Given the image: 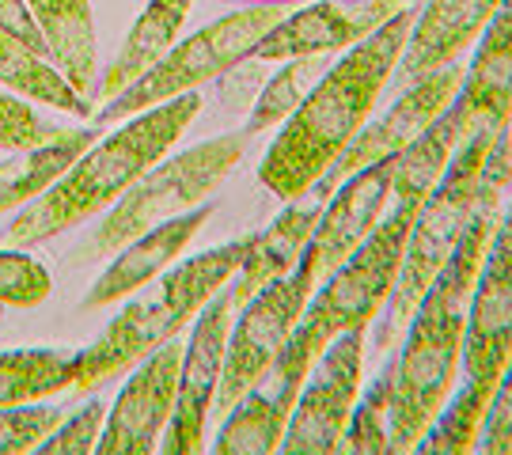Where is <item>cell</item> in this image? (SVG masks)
Wrapping results in <instances>:
<instances>
[{
	"label": "cell",
	"mask_w": 512,
	"mask_h": 455,
	"mask_svg": "<svg viewBox=\"0 0 512 455\" xmlns=\"http://www.w3.org/2000/svg\"><path fill=\"white\" fill-rule=\"evenodd\" d=\"M0 31L8 38H16L19 46H27L31 54L54 61L50 57V42H46L42 27H38L35 12L27 8V0H0Z\"/></svg>",
	"instance_id": "obj_32"
},
{
	"label": "cell",
	"mask_w": 512,
	"mask_h": 455,
	"mask_svg": "<svg viewBox=\"0 0 512 455\" xmlns=\"http://www.w3.org/2000/svg\"><path fill=\"white\" fill-rule=\"evenodd\" d=\"M80 349H8L0 353V410L73 391Z\"/></svg>",
	"instance_id": "obj_23"
},
{
	"label": "cell",
	"mask_w": 512,
	"mask_h": 455,
	"mask_svg": "<svg viewBox=\"0 0 512 455\" xmlns=\"http://www.w3.org/2000/svg\"><path fill=\"white\" fill-rule=\"evenodd\" d=\"M512 353V213L497 224L490 251L482 258L471 308H467V330H463V387L459 395L490 410L497 380L505 372Z\"/></svg>",
	"instance_id": "obj_9"
},
{
	"label": "cell",
	"mask_w": 512,
	"mask_h": 455,
	"mask_svg": "<svg viewBox=\"0 0 512 455\" xmlns=\"http://www.w3.org/2000/svg\"><path fill=\"white\" fill-rule=\"evenodd\" d=\"M512 182V133L501 137L490 152V186L475 209L467 232L459 236L456 251L440 266L433 285L425 289L403 330V346L391 357L395 387H391V437L387 452H414L425 429L433 425L444 402L456 391V372L463 361V330L467 308L475 292L482 258L490 251L497 224H501V194Z\"/></svg>",
	"instance_id": "obj_1"
},
{
	"label": "cell",
	"mask_w": 512,
	"mask_h": 455,
	"mask_svg": "<svg viewBox=\"0 0 512 455\" xmlns=\"http://www.w3.org/2000/svg\"><path fill=\"white\" fill-rule=\"evenodd\" d=\"M247 141H251L247 133H228V137H213L205 145L186 148L179 156L148 167L145 175L110 205L107 217L99 220V228L76 255L84 262L114 258L126 243L145 236L148 228L205 205L220 190V182L232 175L239 156L247 152Z\"/></svg>",
	"instance_id": "obj_6"
},
{
	"label": "cell",
	"mask_w": 512,
	"mask_h": 455,
	"mask_svg": "<svg viewBox=\"0 0 512 455\" xmlns=\"http://www.w3.org/2000/svg\"><path fill=\"white\" fill-rule=\"evenodd\" d=\"M418 8L421 4H403L380 31L349 46L308 91V99L281 122V133L266 148L258 167V179L266 190H274V198L285 205L308 198L311 186L327 175L330 164L361 133L384 84L395 76Z\"/></svg>",
	"instance_id": "obj_2"
},
{
	"label": "cell",
	"mask_w": 512,
	"mask_h": 455,
	"mask_svg": "<svg viewBox=\"0 0 512 455\" xmlns=\"http://www.w3.org/2000/svg\"><path fill=\"white\" fill-rule=\"evenodd\" d=\"M190 4L194 0H148V8L129 27L126 42L118 46V54H114L99 88H95V95L103 103H110L129 84H137L141 76L152 73L171 54V46H175V38H179L186 16H190Z\"/></svg>",
	"instance_id": "obj_20"
},
{
	"label": "cell",
	"mask_w": 512,
	"mask_h": 455,
	"mask_svg": "<svg viewBox=\"0 0 512 455\" xmlns=\"http://www.w3.org/2000/svg\"><path fill=\"white\" fill-rule=\"evenodd\" d=\"M399 8L403 0H311L277 19L255 42L251 57L277 65L304 54H346L349 46L380 31Z\"/></svg>",
	"instance_id": "obj_14"
},
{
	"label": "cell",
	"mask_w": 512,
	"mask_h": 455,
	"mask_svg": "<svg viewBox=\"0 0 512 455\" xmlns=\"http://www.w3.org/2000/svg\"><path fill=\"white\" fill-rule=\"evenodd\" d=\"M509 137V133H501ZM494 133H471L463 137L459 148L452 152V160L444 167V175L437 179V186L429 190V198L421 201L410 239H406V255L399 281L387 296L384 311L376 315V357H387L391 349L399 346L406 323L414 308L421 304L425 289L433 285V277L440 273V266L448 262V255L456 251L459 236L467 232V224L475 217V209L486 198L490 186V152L501 141Z\"/></svg>",
	"instance_id": "obj_5"
},
{
	"label": "cell",
	"mask_w": 512,
	"mask_h": 455,
	"mask_svg": "<svg viewBox=\"0 0 512 455\" xmlns=\"http://www.w3.org/2000/svg\"><path fill=\"white\" fill-rule=\"evenodd\" d=\"M198 110H202V95L186 91L160 107L133 114L126 126L118 122L114 133L99 137L92 148H84L73 164L65 167L61 179L50 182L35 201H27V209L16 213L12 224L0 232V243L4 247H38V243L110 209L148 167L164 160V152L183 137L186 126L198 118Z\"/></svg>",
	"instance_id": "obj_3"
},
{
	"label": "cell",
	"mask_w": 512,
	"mask_h": 455,
	"mask_svg": "<svg viewBox=\"0 0 512 455\" xmlns=\"http://www.w3.org/2000/svg\"><path fill=\"white\" fill-rule=\"evenodd\" d=\"M281 16H285V8H277V4H243L232 16L217 19V23L202 27L198 35L183 38L179 46H171V54L152 73H145L137 84H129L126 91H118L110 103L95 110L92 126H118L122 118H133L141 110L160 107L175 95L198 91L202 84L217 80L224 69L251 57L255 42Z\"/></svg>",
	"instance_id": "obj_7"
},
{
	"label": "cell",
	"mask_w": 512,
	"mask_h": 455,
	"mask_svg": "<svg viewBox=\"0 0 512 455\" xmlns=\"http://www.w3.org/2000/svg\"><path fill=\"white\" fill-rule=\"evenodd\" d=\"M0 84L19 91L27 99H35L42 107H54L61 114H76V118H92V107L80 91L65 80V73L50 65L46 57L31 54L27 46H19L16 38L0 31Z\"/></svg>",
	"instance_id": "obj_24"
},
{
	"label": "cell",
	"mask_w": 512,
	"mask_h": 455,
	"mask_svg": "<svg viewBox=\"0 0 512 455\" xmlns=\"http://www.w3.org/2000/svg\"><path fill=\"white\" fill-rule=\"evenodd\" d=\"M459 141L471 133H512V0H501L490 27L478 35L475 61L463 73L456 103Z\"/></svg>",
	"instance_id": "obj_16"
},
{
	"label": "cell",
	"mask_w": 512,
	"mask_h": 455,
	"mask_svg": "<svg viewBox=\"0 0 512 455\" xmlns=\"http://www.w3.org/2000/svg\"><path fill=\"white\" fill-rule=\"evenodd\" d=\"M323 205L327 201H289V209L270 224L255 232V243H251V255L243 258L236 281H228L232 289V300L236 308H243L255 292H262L266 285H274L281 277H289L296 270V262L304 255V247L311 243V232L323 217Z\"/></svg>",
	"instance_id": "obj_19"
},
{
	"label": "cell",
	"mask_w": 512,
	"mask_h": 455,
	"mask_svg": "<svg viewBox=\"0 0 512 455\" xmlns=\"http://www.w3.org/2000/svg\"><path fill=\"white\" fill-rule=\"evenodd\" d=\"M475 448L486 455H512V353L505 361V372L497 380L494 395H490V410H486Z\"/></svg>",
	"instance_id": "obj_31"
},
{
	"label": "cell",
	"mask_w": 512,
	"mask_h": 455,
	"mask_svg": "<svg viewBox=\"0 0 512 455\" xmlns=\"http://www.w3.org/2000/svg\"><path fill=\"white\" fill-rule=\"evenodd\" d=\"M334 61H338V54H304V57L281 61V69L266 80V88L258 91L255 107L247 110L243 133H247V137H258V133H266V129L281 126V122L308 99V91L323 80V73H327Z\"/></svg>",
	"instance_id": "obj_25"
},
{
	"label": "cell",
	"mask_w": 512,
	"mask_h": 455,
	"mask_svg": "<svg viewBox=\"0 0 512 455\" xmlns=\"http://www.w3.org/2000/svg\"><path fill=\"white\" fill-rule=\"evenodd\" d=\"M65 418L57 406H8L0 410V455H27L38 452V444L54 433Z\"/></svg>",
	"instance_id": "obj_28"
},
{
	"label": "cell",
	"mask_w": 512,
	"mask_h": 455,
	"mask_svg": "<svg viewBox=\"0 0 512 455\" xmlns=\"http://www.w3.org/2000/svg\"><path fill=\"white\" fill-rule=\"evenodd\" d=\"M365 372V330H346L330 342L300 387L293 418L285 425L281 452L289 455H330L342 452V433L361 395Z\"/></svg>",
	"instance_id": "obj_10"
},
{
	"label": "cell",
	"mask_w": 512,
	"mask_h": 455,
	"mask_svg": "<svg viewBox=\"0 0 512 455\" xmlns=\"http://www.w3.org/2000/svg\"><path fill=\"white\" fill-rule=\"evenodd\" d=\"M251 243H255V232L213 247L205 255L186 258L183 266L164 273L160 281H148L145 289H137V296L110 319L92 346L80 349V368L73 383L76 395H92L99 387H107L164 342L179 338L186 323H194V315L236 277L243 258L251 255Z\"/></svg>",
	"instance_id": "obj_4"
},
{
	"label": "cell",
	"mask_w": 512,
	"mask_h": 455,
	"mask_svg": "<svg viewBox=\"0 0 512 455\" xmlns=\"http://www.w3.org/2000/svg\"><path fill=\"white\" fill-rule=\"evenodd\" d=\"M42 35L50 42V57L80 95H92L95 76V23L92 0H27Z\"/></svg>",
	"instance_id": "obj_21"
},
{
	"label": "cell",
	"mask_w": 512,
	"mask_h": 455,
	"mask_svg": "<svg viewBox=\"0 0 512 455\" xmlns=\"http://www.w3.org/2000/svg\"><path fill=\"white\" fill-rule=\"evenodd\" d=\"M311 292H315V273L304 262H296V270L289 277L266 285L239 308V319H232V330H228L224 372H220L217 402H213L217 418H224L274 368L277 353L285 349L289 334L308 308Z\"/></svg>",
	"instance_id": "obj_8"
},
{
	"label": "cell",
	"mask_w": 512,
	"mask_h": 455,
	"mask_svg": "<svg viewBox=\"0 0 512 455\" xmlns=\"http://www.w3.org/2000/svg\"><path fill=\"white\" fill-rule=\"evenodd\" d=\"M391 387H395V364L372 380L365 399L353 402V414L342 433V452L349 455H380L387 452V437H391Z\"/></svg>",
	"instance_id": "obj_26"
},
{
	"label": "cell",
	"mask_w": 512,
	"mask_h": 455,
	"mask_svg": "<svg viewBox=\"0 0 512 455\" xmlns=\"http://www.w3.org/2000/svg\"><path fill=\"white\" fill-rule=\"evenodd\" d=\"M232 315H236V300H232L228 285L194 315V330H190V342L183 346V364H179L175 410H171V421H167L156 452L198 455L205 448V421L217 402Z\"/></svg>",
	"instance_id": "obj_12"
},
{
	"label": "cell",
	"mask_w": 512,
	"mask_h": 455,
	"mask_svg": "<svg viewBox=\"0 0 512 455\" xmlns=\"http://www.w3.org/2000/svg\"><path fill=\"white\" fill-rule=\"evenodd\" d=\"M103 133L99 126L88 129H65L57 141L38 148H19L16 156L0 160V213L19 209L27 201H35L50 182L65 175V167L73 164L84 148H92Z\"/></svg>",
	"instance_id": "obj_22"
},
{
	"label": "cell",
	"mask_w": 512,
	"mask_h": 455,
	"mask_svg": "<svg viewBox=\"0 0 512 455\" xmlns=\"http://www.w3.org/2000/svg\"><path fill=\"white\" fill-rule=\"evenodd\" d=\"M463 73H467V69H459V61H452V65L421 76L418 84H410V88L399 91V99H395L376 122H365L361 133L349 141L346 152L330 164L327 175L311 186L308 190L311 198L327 201L349 175H357V171H365V167L406 152L425 129L437 122L444 110L456 103L459 88H463Z\"/></svg>",
	"instance_id": "obj_11"
},
{
	"label": "cell",
	"mask_w": 512,
	"mask_h": 455,
	"mask_svg": "<svg viewBox=\"0 0 512 455\" xmlns=\"http://www.w3.org/2000/svg\"><path fill=\"white\" fill-rule=\"evenodd\" d=\"M266 69H270V61H262V57H243L232 69H224L217 76L220 107L228 110V114H247V110L255 107L258 91L266 88V80H270Z\"/></svg>",
	"instance_id": "obj_30"
},
{
	"label": "cell",
	"mask_w": 512,
	"mask_h": 455,
	"mask_svg": "<svg viewBox=\"0 0 512 455\" xmlns=\"http://www.w3.org/2000/svg\"><path fill=\"white\" fill-rule=\"evenodd\" d=\"M497 8H501V0H425L414 16L395 76H391L395 88L403 91L418 84L421 76L459 61V54L471 50L478 35L490 27Z\"/></svg>",
	"instance_id": "obj_17"
},
{
	"label": "cell",
	"mask_w": 512,
	"mask_h": 455,
	"mask_svg": "<svg viewBox=\"0 0 512 455\" xmlns=\"http://www.w3.org/2000/svg\"><path fill=\"white\" fill-rule=\"evenodd\" d=\"M395 160H380V164L365 167L357 175H349L323 205V217L311 232V243L304 247L300 262L315 273V289L338 270L384 217L387 201H391V179H395Z\"/></svg>",
	"instance_id": "obj_15"
},
{
	"label": "cell",
	"mask_w": 512,
	"mask_h": 455,
	"mask_svg": "<svg viewBox=\"0 0 512 455\" xmlns=\"http://www.w3.org/2000/svg\"><path fill=\"white\" fill-rule=\"evenodd\" d=\"M54 292V277L38 258L23 255L19 247L0 251V304L4 308H38Z\"/></svg>",
	"instance_id": "obj_27"
},
{
	"label": "cell",
	"mask_w": 512,
	"mask_h": 455,
	"mask_svg": "<svg viewBox=\"0 0 512 455\" xmlns=\"http://www.w3.org/2000/svg\"><path fill=\"white\" fill-rule=\"evenodd\" d=\"M209 213H213V209H209V201H205V205L190 209L183 217L164 220V224L148 228L145 236H137L133 243H126L118 255L110 258L107 270L95 277L92 292L84 296L80 308L84 311L110 308V304H118L122 296H133L137 289H145L148 281H156V277L190 247V239L202 232Z\"/></svg>",
	"instance_id": "obj_18"
},
{
	"label": "cell",
	"mask_w": 512,
	"mask_h": 455,
	"mask_svg": "<svg viewBox=\"0 0 512 455\" xmlns=\"http://www.w3.org/2000/svg\"><path fill=\"white\" fill-rule=\"evenodd\" d=\"M179 364H183V342L171 338L129 368L133 376L118 391L114 410H107V425L99 433L95 452L152 455L160 448V437L175 410V395H179Z\"/></svg>",
	"instance_id": "obj_13"
},
{
	"label": "cell",
	"mask_w": 512,
	"mask_h": 455,
	"mask_svg": "<svg viewBox=\"0 0 512 455\" xmlns=\"http://www.w3.org/2000/svg\"><path fill=\"white\" fill-rule=\"evenodd\" d=\"M103 425H107V410H103V402L92 395L88 406H80L76 414L61 418V425H57L54 433L38 444V452L42 455H92L95 444H99Z\"/></svg>",
	"instance_id": "obj_29"
},
{
	"label": "cell",
	"mask_w": 512,
	"mask_h": 455,
	"mask_svg": "<svg viewBox=\"0 0 512 455\" xmlns=\"http://www.w3.org/2000/svg\"><path fill=\"white\" fill-rule=\"evenodd\" d=\"M232 4H277V8H285V4H311V0H232Z\"/></svg>",
	"instance_id": "obj_33"
}]
</instances>
